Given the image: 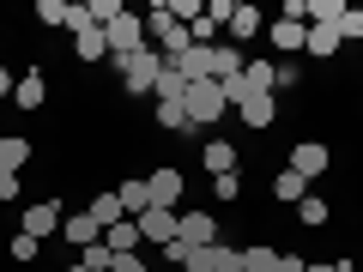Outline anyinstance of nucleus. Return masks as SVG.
Segmentation results:
<instances>
[{"label": "nucleus", "instance_id": "nucleus-1", "mask_svg": "<svg viewBox=\"0 0 363 272\" xmlns=\"http://www.w3.org/2000/svg\"><path fill=\"white\" fill-rule=\"evenodd\" d=\"M116 73H121V85H128V97H152L157 73H164V55H157L152 42H145V49L121 55V61H116Z\"/></svg>", "mask_w": 363, "mask_h": 272}, {"label": "nucleus", "instance_id": "nucleus-2", "mask_svg": "<svg viewBox=\"0 0 363 272\" xmlns=\"http://www.w3.org/2000/svg\"><path fill=\"white\" fill-rule=\"evenodd\" d=\"M182 109H188V121H194V133H200V128H212V121H224V115H230V103H224L218 79H200V85H188V97H182Z\"/></svg>", "mask_w": 363, "mask_h": 272}, {"label": "nucleus", "instance_id": "nucleus-3", "mask_svg": "<svg viewBox=\"0 0 363 272\" xmlns=\"http://www.w3.org/2000/svg\"><path fill=\"white\" fill-rule=\"evenodd\" d=\"M61 224H67V206H61V200H30V206L18 212V230H25V236H37V242L61 236Z\"/></svg>", "mask_w": 363, "mask_h": 272}, {"label": "nucleus", "instance_id": "nucleus-4", "mask_svg": "<svg viewBox=\"0 0 363 272\" xmlns=\"http://www.w3.org/2000/svg\"><path fill=\"white\" fill-rule=\"evenodd\" d=\"M291 169H297L303 181H321L327 169H333V145L327 140H297L291 145Z\"/></svg>", "mask_w": 363, "mask_h": 272}, {"label": "nucleus", "instance_id": "nucleus-5", "mask_svg": "<svg viewBox=\"0 0 363 272\" xmlns=\"http://www.w3.org/2000/svg\"><path fill=\"white\" fill-rule=\"evenodd\" d=\"M176 242L182 248H212L218 242V212H176Z\"/></svg>", "mask_w": 363, "mask_h": 272}, {"label": "nucleus", "instance_id": "nucleus-6", "mask_svg": "<svg viewBox=\"0 0 363 272\" xmlns=\"http://www.w3.org/2000/svg\"><path fill=\"white\" fill-rule=\"evenodd\" d=\"M104 37H109V61H121V55H133V49H145V18H133V13H121L116 25H104Z\"/></svg>", "mask_w": 363, "mask_h": 272}, {"label": "nucleus", "instance_id": "nucleus-7", "mask_svg": "<svg viewBox=\"0 0 363 272\" xmlns=\"http://www.w3.org/2000/svg\"><path fill=\"white\" fill-rule=\"evenodd\" d=\"M236 121H242V128H255V133H267L272 121H279V97H272V91L242 97V103H236Z\"/></svg>", "mask_w": 363, "mask_h": 272}, {"label": "nucleus", "instance_id": "nucleus-8", "mask_svg": "<svg viewBox=\"0 0 363 272\" xmlns=\"http://www.w3.org/2000/svg\"><path fill=\"white\" fill-rule=\"evenodd\" d=\"M145 188H152V206H164V212H182V169H176V164L152 169V176H145Z\"/></svg>", "mask_w": 363, "mask_h": 272}, {"label": "nucleus", "instance_id": "nucleus-9", "mask_svg": "<svg viewBox=\"0 0 363 272\" xmlns=\"http://www.w3.org/2000/svg\"><path fill=\"white\" fill-rule=\"evenodd\" d=\"M140 242H157V248H169L176 242V212H164V206H152V212H140Z\"/></svg>", "mask_w": 363, "mask_h": 272}, {"label": "nucleus", "instance_id": "nucleus-10", "mask_svg": "<svg viewBox=\"0 0 363 272\" xmlns=\"http://www.w3.org/2000/svg\"><path fill=\"white\" fill-rule=\"evenodd\" d=\"M267 37H272L279 55H303V49H309V25H297V18H272Z\"/></svg>", "mask_w": 363, "mask_h": 272}, {"label": "nucleus", "instance_id": "nucleus-11", "mask_svg": "<svg viewBox=\"0 0 363 272\" xmlns=\"http://www.w3.org/2000/svg\"><path fill=\"white\" fill-rule=\"evenodd\" d=\"M61 242H67V248H91V242H104V224L91 218V212H67Z\"/></svg>", "mask_w": 363, "mask_h": 272}, {"label": "nucleus", "instance_id": "nucleus-12", "mask_svg": "<svg viewBox=\"0 0 363 272\" xmlns=\"http://www.w3.org/2000/svg\"><path fill=\"white\" fill-rule=\"evenodd\" d=\"M169 67H176L188 85H200V79H218V55H212V49H188V55H176Z\"/></svg>", "mask_w": 363, "mask_h": 272}, {"label": "nucleus", "instance_id": "nucleus-13", "mask_svg": "<svg viewBox=\"0 0 363 272\" xmlns=\"http://www.w3.org/2000/svg\"><path fill=\"white\" fill-rule=\"evenodd\" d=\"M224 30H230V42L242 49L248 37H260V30H267V18H260V6H248V0H236V6H230V25H224Z\"/></svg>", "mask_w": 363, "mask_h": 272}, {"label": "nucleus", "instance_id": "nucleus-14", "mask_svg": "<svg viewBox=\"0 0 363 272\" xmlns=\"http://www.w3.org/2000/svg\"><path fill=\"white\" fill-rule=\"evenodd\" d=\"M30 133H0V176H18V169L30 164Z\"/></svg>", "mask_w": 363, "mask_h": 272}, {"label": "nucleus", "instance_id": "nucleus-15", "mask_svg": "<svg viewBox=\"0 0 363 272\" xmlns=\"http://www.w3.org/2000/svg\"><path fill=\"white\" fill-rule=\"evenodd\" d=\"M73 55H79V67H97V61H109V37H104L97 25L73 30Z\"/></svg>", "mask_w": 363, "mask_h": 272}, {"label": "nucleus", "instance_id": "nucleus-16", "mask_svg": "<svg viewBox=\"0 0 363 272\" xmlns=\"http://www.w3.org/2000/svg\"><path fill=\"white\" fill-rule=\"evenodd\" d=\"M200 164H206L212 176H230V169L242 164V152H236L230 140H206V145H200Z\"/></svg>", "mask_w": 363, "mask_h": 272}, {"label": "nucleus", "instance_id": "nucleus-17", "mask_svg": "<svg viewBox=\"0 0 363 272\" xmlns=\"http://www.w3.org/2000/svg\"><path fill=\"white\" fill-rule=\"evenodd\" d=\"M13 103H18V109H30V115H37V109L49 103V79H43L37 67H30V73L18 79V91H13Z\"/></svg>", "mask_w": 363, "mask_h": 272}, {"label": "nucleus", "instance_id": "nucleus-18", "mask_svg": "<svg viewBox=\"0 0 363 272\" xmlns=\"http://www.w3.org/2000/svg\"><path fill=\"white\" fill-rule=\"evenodd\" d=\"M116 200H121V212H128V218H140V212H152V188H145L140 176H128L116 188Z\"/></svg>", "mask_w": 363, "mask_h": 272}, {"label": "nucleus", "instance_id": "nucleus-19", "mask_svg": "<svg viewBox=\"0 0 363 272\" xmlns=\"http://www.w3.org/2000/svg\"><path fill=\"white\" fill-rule=\"evenodd\" d=\"M339 49H345V42H339V25H309V49H303V55H315V61H333Z\"/></svg>", "mask_w": 363, "mask_h": 272}, {"label": "nucleus", "instance_id": "nucleus-20", "mask_svg": "<svg viewBox=\"0 0 363 272\" xmlns=\"http://www.w3.org/2000/svg\"><path fill=\"white\" fill-rule=\"evenodd\" d=\"M104 248H109V254H133V248H140V224H133V218L109 224V230H104Z\"/></svg>", "mask_w": 363, "mask_h": 272}, {"label": "nucleus", "instance_id": "nucleus-21", "mask_svg": "<svg viewBox=\"0 0 363 272\" xmlns=\"http://www.w3.org/2000/svg\"><path fill=\"white\" fill-rule=\"evenodd\" d=\"M303 194H309V181H303V176H297V169H291V164L279 169V176H272V200H285V206H297Z\"/></svg>", "mask_w": 363, "mask_h": 272}, {"label": "nucleus", "instance_id": "nucleus-22", "mask_svg": "<svg viewBox=\"0 0 363 272\" xmlns=\"http://www.w3.org/2000/svg\"><path fill=\"white\" fill-rule=\"evenodd\" d=\"M37 25H49V30H73V0H37Z\"/></svg>", "mask_w": 363, "mask_h": 272}, {"label": "nucleus", "instance_id": "nucleus-23", "mask_svg": "<svg viewBox=\"0 0 363 272\" xmlns=\"http://www.w3.org/2000/svg\"><path fill=\"white\" fill-rule=\"evenodd\" d=\"M152 97H157V103H182V97H188V79H182L176 67L164 61V73H157V85H152Z\"/></svg>", "mask_w": 363, "mask_h": 272}, {"label": "nucleus", "instance_id": "nucleus-24", "mask_svg": "<svg viewBox=\"0 0 363 272\" xmlns=\"http://www.w3.org/2000/svg\"><path fill=\"white\" fill-rule=\"evenodd\" d=\"M79 13H85V25H97V30H104V25H116V18L128 13V6H121V0H79Z\"/></svg>", "mask_w": 363, "mask_h": 272}, {"label": "nucleus", "instance_id": "nucleus-25", "mask_svg": "<svg viewBox=\"0 0 363 272\" xmlns=\"http://www.w3.org/2000/svg\"><path fill=\"white\" fill-rule=\"evenodd\" d=\"M242 85H248V97H255V91H279V67H272V61H248L242 67Z\"/></svg>", "mask_w": 363, "mask_h": 272}, {"label": "nucleus", "instance_id": "nucleus-26", "mask_svg": "<svg viewBox=\"0 0 363 272\" xmlns=\"http://www.w3.org/2000/svg\"><path fill=\"white\" fill-rule=\"evenodd\" d=\"M327 218H333V206H327L321 194H303V200H297V224H309V230H327Z\"/></svg>", "mask_w": 363, "mask_h": 272}, {"label": "nucleus", "instance_id": "nucleus-27", "mask_svg": "<svg viewBox=\"0 0 363 272\" xmlns=\"http://www.w3.org/2000/svg\"><path fill=\"white\" fill-rule=\"evenodd\" d=\"M242 272H279V248H272V242L242 248Z\"/></svg>", "mask_w": 363, "mask_h": 272}, {"label": "nucleus", "instance_id": "nucleus-28", "mask_svg": "<svg viewBox=\"0 0 363 272\" xmlns=\"http://www.w3.org/2000/svg\"><path fill=\"white\" fill-rule=\"evenodd\" d=\"M91 218H97V224H104V230H109V224H121V218H128V212H121V200H116V188H109V194H97V200H91Z\"/></svg>", "mask_w": 363, "mask_h": 272}, {"label": "nucleus", "instance_id": "nucleus-29", "mask_svg": "<svg viewBox=\"0 0 363 272\" xmlns=\"http://www.w3.org/2000/svg\"><path fill=\"white\" fill-rule=\"evenodd\" d=\"M152 115H157V128H164V133H194V121H188V109H182V103H157Z\"/></svg>", "mask_w": 363, "mask_h": 272}, {"label": "nucleus", "instance_id": "nucleus-30", "mask_svg": "<svg viewBox=\"0 0 363 272\" xmlns=\"http://www.w3.org/2000/svg\"><path fill=\"white\" fill-rule=\"evenodd\" d=\"M212 194H218L224 206H236V200H242V169H230V176H212Z\"/></svg>", "mask_w": 363, "mask_h": 272}, {"label": "nucleus", "instance_id": "nucleus-31", "mask_svg": "<svg viewBox=\"0 0 363 272\" xmlns=\"http://www.w3.org/2000/svg\"><path fill=\"white\" fill-rule=\"evenodd\" d=\"M79 260H85L91 272H116V254H109L104 242H91V248H79Z\"/></svg>", "mask_w": 363, "mask_h": 272}, {"label": "nucleus", "instance_id": "nucleus-32", "mask_svg": "<svg viewBox=\"0 0 363 272\" xmlns=\"http://www.w3.org/2000/svg\"><path fill=\"white\" fill-rule=\"evenodd\" d=\"M339 42H363V6H345V18H339Z\"/></svg>", "mask_w": 363, "mask_h": 272}, {"label": "nucleus", "instance_id": "nucleus-33", "mask_svg": "<svg viewBox=\"0 0 363 272\" xmlns=\"http://www.w3.org/2000/svg\"><path fill=\"white\" fill-rule=\"evenodd\" d=\"M37 248H43L37 236H25V230H18L13 242H6V254H13V260H37Z\"/></svg>", "mask_w": 363, "mask_h": 272}, {"label": "nucleus", "instance_id": "nucleus-34", "mask_svg": "<svg viewBox=\"0 0 363 272\" xmlns=\"http://www.w3.org/2000/svg\"><path fill=\"white\" fill-rule=\"evenodd\" d=\"M13 200H25V181H18V176H0V206H13Z\"/></svg>", "mask_w": 363, "mask_h": 272}, {"label": "nucleus", "instance_id": "nucleus-35", "mask_svg": "<svg viewBox=\"0 0 363 272\" xmlns=\"http://www.w3.org/2000/svg\"><path fill=\"white\" fill-rule=\"evenodd\" d=\"M279 67V91H291V85H303V67H291V61H272Z\"/></svg>", "mask_w": 363, "mask_h": 272}, {"label": "nucleus", "instance_id": "nucleus-36", "mask_svg": "<svg viewBox=\"0 0 363 272\" xmlns=\"http://www.w3.org/2000/svg\"><path fill=\"white\" fill-rule=\"evenodd\" d=\"M230 6H236V0H212V6H206V18L224 30V25H230Z\"/></svg>", "mask_w": 363, "mask_h": 272}, {"label": "nucleus", "instance_id": "nucleus-37", "mask_svg": "<svg viewBox=\"0 0 363 272\" xmlns=\"http://www.w3.org/2000/svg\"><path fill=\"white\" fill-rule=\"evenodd\" d=\"M303 272H357V266H351V260H309Z\"/></svg>", "mask_w": 363, "mask_h": 272}, {"label": "nucleus", "instance_id": "nucleus-38", "mask_svg": "<svg viewBox=\"0 0 363 272\" xmlns=\"http://www.w3.org/2000/svg\"><path fill=\"white\" fill-rule=\"evenodd\" d=\"M279 18H297V25H309V0H285V13Z\"/></svg>", "mask_w": 363, "mask_h": 272}, {"label": "nucleus", "instance_id": "nucleus-39", "mask_svg": "<svg viewBox=\"0 0 363 272\" xmlns=\"http://www.w3.org/2000/svg\"><path fill=\"white\" fill-rule=\"evenodd\" d=\"M116 272H152V266H145L140 254H116Z\"/></svg>", "mask_w": 363, "mask_h": 272}, {"label": "nucleus", "instance_id": "nucleus-40", "mask_svg": "<svg viewBox=\"0 0 363 272\" xmlns=\"http://www.w3.org/2000/svg\"><path fill=\"white\" fill-rule=\"evenodd\" d=\"M303 266H309L303 254H279V272H303Z\"/></svg>", "mask_w": 363, "mask_h": 272}, {"label": "nucleus", "instance_id": "nucleus-41", "mask_svg": "<svg viewBox=\"0 0 363 272\" xmlns=\"http://www.w3.org/2000/svg\"><path fill=\"white\" fill-rule=\"evenodd\" d=\"M18 91V79H13V67H0V97H13Z\"/></svg>", "mask_w": 363, "mask_h": 272}, {"label": "nucleus", "instance_id": "nucleus-42", "mask_svg": "<svg viewBox=\"0 0 363 272\" xmlns=\"http://www.w3.org/2000/svg\"><path fill=\"white\" fill-rule=\"evenodd\" d=\"M67 272H91V266H85V260H73V266H67Z\"/></svg>", "mask_w": 363, "mask_h": 272}, {"label": "nucleus", "instance_id": "nucleus-43", "mask_svg": "<svg viewBox=\"0 0 363 272\" xmlns=\"http://www.w3.org/2000/svg\"><path fill=\"white\" fill-rule=\"evenodd\" d=\"M230 272H242V260H236V266H230Z\"/></svg>", "mask_w": 363, "mask_h": 272}]
</instances>
